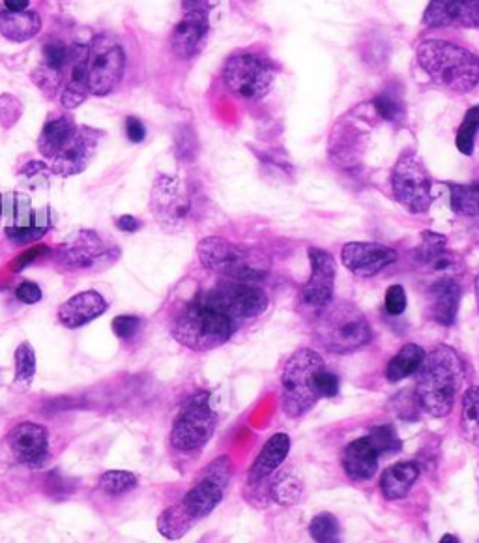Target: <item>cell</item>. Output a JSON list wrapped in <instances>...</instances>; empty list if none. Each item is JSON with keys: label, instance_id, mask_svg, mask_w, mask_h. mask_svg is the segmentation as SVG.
I'll use <instances>...</instances> for the list:
<instances>
[{"label": "cell", "instance_id": "cell-1", "mask_svg": "<svg viewBox=\"0 0 479 543\" xmlns=\"http://www.w3.org/2000/svg\"><path fill=\"white\" fill-rule=\"evenodd\" d=\"M465 379V366L459 354L448 345H440L435 351L425 356L418 381H416V399L420 409L435 416L444 418L453 411L457 392Z\"/></svg>", "mask_w": 479, "mask_h": 543}, {"label": "cell", "instance_id": "cell-2", "mask_svg": "<svg viewBox=\"0 0 479 543\" xmlns=\"http://www.w3.org/2000/svg\"><path fill=\"white\" fill-rule=\"evenodd\" d=\"M418 62L436 85L455 94H466L479 83V59L461 45L427 40L418 47Z\"/></svg>", "mask_w": 479, "mask_h": 543}, {"label": "cell", "instance_id": "cell-3", "mask_svg": "<svg viewBox=\"0 0 479 543\" xmlns=\"http://www.w3.org/2000/svg\"><path fill=\"white\" fill-rule=\"evenodd\" d=\"M315 338L330 353L350 354L365 347L373 332L367 317L354 304L332 300L317 313Z\"/></svg>", "mask_w": 479, "mask_h": 543}, {"label": "cell", "instance_id": "cell-4", "mask_svg": "<svg viewBox=\"0 0 479 543\" xmlns=\"http://www.w3.org/2000/svg\"><path fill=\"white\" fill-rule=\"evenodd\" d=\"M197 255L206 270L225 279L257 283L270 272V259L264 253L234 244L221 236L201 240Z\"/></svg>", "mask_w": 479, "mask_h": 543}, {"label": "cell", "instance_id": "cell-5", "mask_svg": "<svg viewBox=\"0 0 479 543\" xmlns=\"http://www.w3.org/2000/svg\"><path fill=\"white\" fill-rule=\"evenodd\" d=\"M173 336L189 351L206 353L218 349L231 339L233 321L218 309L212 308L201 294L176 317Z\"/></svg>", "mask_w": 479, "mask_h": 543}, {"label": "cell", "instance_id": "cell-6", "mask_svg": "<svg viewBox=\"0 0 479 543\" xmlns=\"http://www.w3.org/2000/svg\"><path fill=\"white\" fill-rule=\"evenodd\" d=\"M326 369L322 356L311 349H298L287 360L281 375V403L291 418H300L319 403V375Z\"/></svg>", "mask_w": 479, "mask_h": 543}, {"label": "cell", "instance_id": "cell-7", "mask_svg": "<svg viewBox=\"0 0 479 543\" xmlns=\"http://www.w3.org/2000/svg\"><path fill=\"white\" fill-rule=\"evenodd\" d=\"M218 426V414L208 392H197L180 409L171 429V446L176 452L193 454L204 448Z\"/></svg>", "mask_w": 479, "mask_h": 543}, {"label": "cell", "instance_id": "cell-8", "mask_svg": "<svg viewBox=\"0 0 479 543\" xmlns=\"http://www.w3.org/2000/svg\"><path fill=\"white\" fill-rule=\"evenodd\" d=\"M433 178L425 163L414 152L399 156L392 169V191L395 201L412 214H425L433 203Z\"/></svg>", "mask_w": 479, "mask_h": 543}, {"label": "cell", "instance_id": "cell-9", "mask_svg": "<svg viewBox=\"0 0 479 543\" xmlns=\"http://www.w3.org/2000/svg\"><path fill=\"white\" fill-rule=\"evenodd\" d=\"M126 68L122 45L113 36L100 34L88 44L87 75L90 96H107L117 89Z\"/></svg>", "mask_w": 479, "mask_h": 543}, {"label": "cell", "instance_id": "cell-10", "mask_svg": "<svg viewBox=\"0 0 479 543\" xmlns=\"http://www.w3.org/2000/svg\"><path fill=\"white\" fill-rule=\"evenodd\" d=\"M150 210L161 229L178 233L188 227L195 214L193 197L182 180L175 177L156 178L150 191Z\"/></svg>", "mask_w": 479, "mask_h": 543}, {"label": "cell", "instance_id": "cell-11", "mask_svg": "<svg viewBox=\"0 0 479 543\" xmlns=\"http://www.w3.org/2000/svg\"><path fill=\"white\" fill-rule=\"evenodd\" d=\"M223 83L244 100H261L274 83V66L253 53H238L223 68Z\"/></svg>", "mask_w": 479, "mask_h": 543}, {"label": "cell", "instance_id": "cell-12", "mask_svg": "<svg viewBox=\"0 0 479 543\" xmlns=\"http://www.w3.org/2000/svg\"><path fill=\"white\" fill-rule=\"evenodd\" d=\"M203 298L231 321L255 319L268 308V296L261 287L234 279L221 281L212 291L204 293Z\"/></svg>", "mask_w": 479, "mask_h": 543}, {"label": "cell", "instance_id": "cell-13", "mask_svg": "<svg viewBox=\"0 0 479 543\" xmlns=\"http://www.w3.org/2000/svg\"><path fill=\"white\" fill-rule=\"evenodd\" d=\"M117 259V248H109L102 236L90 229L75 231L57 250V263L66 270H103Z\"/></svg>", "mask_w": 479, "mask_h": 543}, {"label": "cell", "instance_id": "cell-14", "mask_svg": "<svg viewBox=\"0 0 479 543\" xmlns=\"http://www.w3.org/2000/svg\"><path fill=\"white\" fill-rule=\"evenodd\" d=\"M231 469L233 465L229 457H218L206 467L203 478L186 493L180 504L195 521H201L218 508L223 500V491L231 480Z\"/></svg>", "mask_w": 479, "mask_h": 543}, {"label": "cell", "instance_id": "cell-15", "mask_svg": "<svg viewBox=\"0 0 479 543\" xmlns=\"http://www.w3.org/2000/svg\"><path fill=\"white\" fill-rule=\"evenodd\" d=\"M6 442L15 461L27 469H42L49 459V431L36 422L12 427Z\"/></svg>", "mask_w": 479, "mask_h": 543}, {"label": "cell", "instance_id": "cell-16", "mask_svg": "<svg viewBox=\"0 0 479 543\" xmlns=\"http://www.w3.org/2000/svg\"><path fill=\"white\" fill-rule=\"evenodd\" d=\"M309 263H311V278L305 283L302 291V300L309 308L320 309L332 302L334 298L335 265L334 255L320 248L309 250Z\"/></svg>", "mask_w": 479, "mask_h": 543}, {"label": "cell", "instance_id": "cell-17", "mask_svg": "<svg viewBox=\"0 0 479 543\" xmlns=\"http://www.w3.org/2000/svg\"><path fill=\"white\" fill-rule=\"evenodd\" d=\"M397 251L377 242H349L341 250V261L358 278H373L397 261Z\"/></svg>", "mask_w": 479, "mask_h": 543}, {"label": "cell", "instance_id": "cell-18", "mask_svg": "<svg viewBox=\"0 0 479 543\" xmlns=\"http://www.w3.org/2000/svg\"><path fill=\"white\" fill-rule=\"evenodd\" d=\"M102 133L90 128H81L75 133L66 148L51 160V171L60 177H73L87 169L88 162L98 147Z\"/></svg>", "mask_w": 479, "mask_h": 543}, {"label": "cell", "instance_id": "cell-19", "mask_svg": "<svg viewBox=\"0 0 479 543\" xmlns=\"http://www.w3.org/2000/svg\"><path fill=\"white\" fill-rule=\"evenodd\" d=\"M87 44H73L70 47V59L62 70V90L59 100L64 107L75 109L90 96L87 75Z\"/></svg>", "mask_w": 479, "mask_h": 543}, {"label": "cell", "instance_id": "cell-20", "mask_svg": "<svg viewBox=\"0 0 479 543\" xmlns=\"http://www.w3.org/2000/svg\"><path fill=\"white\" fill-rule=\"evenodd\" d=\"M210 30L208 12L204 10H184V17L176 25L171 36V47L176 57L191 59L203 49Z\"/></svg>", "mask_w": 479, "mask_h": 543}, {"label": "cell", "instance_id": "cell-21", "mask_svg": "<svg viewBox=\"0 0 479 543\" xmlns=\"http://www.w3.org/2000/svg\"><path fill=\"white\" fill-rule=\"evenodd\" d=\"M461 304V285L451 276L435 281L427 291V311L435 323L451 326L457 321Z\"/></svg>", "mask_w": 479, "mask_h": 543}, {"label": "cell", "instance_id": "cell-22", "mask_svg": "<svg viewBox=\"0 0 479 543\" xmlns=\"http://www.w3.org/2000/svg\"><path fill=\"white\" fill-rule=\"evenodd\" d=\"M109 308L102 294L85 291L68 298L59 309V321L66 328H79L98 319Z\"/></svg>", "mask_w": 479, "mask_h": 543}, {"label": "cell", "instance_id": "cell-23", "mask_svg": "<svg viewBox=\"0 0 479 543\" xmlns=\"http://www.w3.org/2000/svg\"><path fill=\"white\" fill-rule=\"evenodd\" d=\"M378 454L375 444L369 441L365 435L358 441L350 442L343 452V469L347 472L350 480L365 482L375 476L378 469Z\"/></svg>", "mask_w": 479, "mask_h": 543}, {"label": "cell", "instance_id": "cell-24", "mask_svg": "<svg viewBox=\"0 0 479 543\" xmlns=\"http://www.w3.org/2000/svg\"><path fill=\"white\" fill-rule=\"evenodd\" d=\"M446 242H448L446 236L431 233V231L423 233L420 246L416 248V261L420 265L433 268L436 272H444V274L457 272L461 259L448 250Z\"/></svg>", "mask_w": 479, "mask_h": 543}, {"label": "cell", "instance_id": "cell-25", "mask_svg": "<svg viewBox=\"0 0 479 543\" xmlns=\"http://www.w3.org/2000/svg\"><path fill=\"white\" fill-rule=\"evenodd\" d=\"M291 450V439L287 433H276L270 437V441L264 444L261 454L257 455L253 467L249 470V482L259 484L268 476H272L287 459Z\"/></svg>", "mask_w": 479, "mask_h": 543}, {"label": "cell", "instance_id": "cell-26", "mask_svg": "<svg viewBox=\"0 0 479 543\" xmlns=\"http://www.w3.org/2000/svg\"><path fill=\"white\" fill-rule=\"evenodd\" d=\"M77 130H79V126L75 124V120L70 115L49 118L42 128L40 137H38V148H40L42 156L51 162L72 141Z\"/></svg>", "mask_w": 479, "mask_h": 543}, {"label": "cell", "instance_id": "cell-27", "mask_svg": "<svg viewBox=\"0 0 479 543\" xmlns=\"http://www.w3.org/2000/svg\"><path fill=\"white\" fill-rule=\"evenodd\" d=\"M363 154V133L352 126H335L330 139V158L335 165L350 169L360 162Z\"/></svg>", "mask_w": 479, "mask_h": 543}, {"label": "cell", "instance_id": "cell-28", "mask_svg": "<svg viewBox=\"0 0 479 543\" xmlns=\"http://www.w3.org/2000/svg\"><path fill=\"white\" fill-rule=\"evenodd\" d=\"M418 476H420V467L412 461L388 467L382 472V478H380V491L384 499H403L412 489V485L416 484Z\"/></svg>", "mask_w": 479, "mask_h": 543}, {"label": "cell", "instance_id": "cell-29", "mask_svg": "<svg viewBox=\"0 0 479 543\" xmlns=\"http://www.w3.org/2000/svg\"><path fill=\"white\" fill-rule=\"evenodd\" d=\"M42 29V19L36 12H0V34L15 42L23 44L32 40Z\"/></svg>", "mask_w": 479, "mask_h": 543}, {"label": "cell", "instance_id": "cell-30", "mask_svg": "<svg viewBox=\"0 0 479 543\" xmlns=\"http://www.w3.org/2000/svg\"><path fill=\"white\" fill-rule=\"evenodd\" d=\"M423 25L429 29L466 27L465 12L455 0H431L423 14Z\"/></svg>", "mask_w": 479, "mask_h": 543}, {"label": "cell", "instance_id": "cell-31", "mask_svg": "<svg viewBox=\"0 0 479 543\" xmlns=\"http://www.w3.org/2000/svg\"><path fill=\"white\" fill-rule=\"evenodd\" d=\"M427 353L423 347L416 343H407L399 353L393 356L386 369V377L390 382H399L407 377H412L420 371L421 364L425 360Z\"/></svg>", "mask_w": 479, "mask_h": 543}, {"label": "cell", "instance_id": "cell-32", "mask_svg": "<svg viewBox=\"0 0 479 543\" xmlns=\"http://www.w3.org/2000/svg\"><path fill=\"white\" fill-rule=\"evenodd\" d=\"M195 523L197 521L178 502L175 506L167 508L165 512H161L160 517H158V532L165 540L176 542V540L184 538Z\"/></svg>", "mask_w": 479, "mask_h": 543}, {"label": "cell", "instance_id": "cell-33", "mask_svg": "<svg viewBox=\"0 0 479 543\" xmlns=\"http://www.w3.org/2000/svg\"><path fill=\"white\" fill-rule=\"evenodd\" d=\"M304 485L294 470H283L270 485V497L281 506H292L302 499Z\"/></svg>", "mask_w": 479, "mask_h": 543}, {"label": "cell", "instance_id": "cell-34", "mask_svg": "<svg viewBox=\"0 0 479 543\" xmlns=\"http://www.w3.org/2000/svg\"><path fill=\"white\" fill-rule=\"evenodd\" d=\"M451 208L461 216H479V182L470 184H448Z\"/></svg>", "mask_w": 479, "mask_h": 543}, {"label": "cell", "instance_id": "cell-35", "mask_svg": "<svg viewBox=\"0 0 479 543\" xmlns=\"http://www.w3.org/2000/svg\"><path fill=\"white\" fill-rule=\"evenodd\" d=\"M373 107L377 109L378 117L392 124H401L407 115L403 94L397 92V89L382 90L373 100Z\"/></svg>", "mask_w": 479, "mask_h": 543}, {"label": "cell", "instance_id": "cell-36", "mask_svg": "<svg viewBox=\"0 0 479 543\" xmlns=\"http://www.w3.org/2000/svg\"><path fill=\"white\" fill-rule=\"evenodd\" d=\"M461 426L466 439L479 446V386H472L465 392Z\"/></svg>", "mask_w": 479, "mask_h": 543}, {"label": "cell", "instance_id": "cell-37", "mask_svg": "<svg viewBox=\"0 0 479 543\" xmlns=\"http://www.w3.org/2000/svg\"><path fill=\"white\" fill-rule=\"evenodd\" d=\"M137 485H139V478L128 470H109L100 476V482H98L100 491L113 497L128 495L133 489H137Z\"/></svg>", "mask_w": 479, "mask_h": 543}, {"label": "cell", "instance_id": "cell-38", "mask_svg": "<svg viewBox=\"0 0 479 543\" xmlns=\"http://www.w3.org/2000/svg\"><path fill=\"white\" fill-rule=\"evenodd\" d=\"M309 534L317 543H341V525L335 515L322 512L309 523Z\"/></svg>", "mask_w": 479, "mask_h": 543}, {"label": "cell", "instance_id": "cell-39", "mask_svg": "<svg viewBox=\"0 0 479 543\" xmlns=\"http://www.w3.org/2000/svg\"><path fill=\"white\" fill-rule=\"evenodd\" d=\"M479 133V105L472 107L468 113H466L459 130H457V137H455V145L457 148L465 154L470 156L474 152L476 147V135Z\"/></svg>", "mask_w": 479, "mask_h": 543}, {"label": "cell", "instance_id": "cell-40", "mask_svg": "<svg viewBox=\"0 0 479 543\" xmlns=\"http://www.w3.org/2000/svg\"><path fill=\"white\" fill-rule=\"evenodd\" d=\"M15 381L29 386L36 375V353L30 343H21L14 354Z\"/></svg>", "mask_w": 479, "mask_h": 543}, {"label": "cell", "instance_id": "cell-41", "mask_svg": "<svg viewBox=\"0 0 479 543\" xmlns=\"http://www.w3.org/2000/svg\"><path fill=\"white\" fill-rule=\"evenodd\" d=\"M175 150L176 158L180 162H193L199 156V139H197V133L189 124H184V126H180L176 130Z\"/></svg>", "mask_w": 479, "mask_h": 543}, {"label": "cell", "instance_id": "cell-42", "mask_svg": "<svg viewBox=\"0 0 479 543\" xmlns=\"http://www.w3.org/2000/svg\"><path fill=\"white\" fill-rule=\"evenodd\" d=\"M369 441L375 444L380 455L397 454L403 450V442L392 426H377L369 431Z\"/></svg>", "mask_w": 479, "mask_h": 543}, {"label": "cell", "instance_id": "cell-43", "mask_svg": "<svg viewBox=\"0 0 479 543\" xmlns=\"http://www.w3.org/2000/svg\"><path fill=\"white\" fill-rule=\"evenodd\" d=\"M77 489V482L64 476L60 470H49L45 476V493L55 500H64L72 497Z\"/></svg>", "mask_w": 479, "mask_h": 543}, {"label": "cell", "instance_id": "cell-44", "mask_svg": "<svg viewBox=\"0 0 479 543\" xmlns=\"http://www.w3.org/2000/svg\"><path fill=\"white\" fill-rule=\"evenodd\" d=\"M70 59V47L60 42V40H53V42H47L44 45V66L45 70L49 72H55L62 77V70L66 68Z\"/></svg>", "mask_w": 479, "mask_h": 543}, {"label": "cell", "instance_id": "cell-45", "mask_svg": "<svg viewBox=\"0 0 479 543\" xmlns=\"http://www.w3.org/2000/svg\"><path fill=\"white\" fill-rule=\"evenodd\" d=\"M51 167L45 165V163L32 162L29 165L23 167V171L19 173L21 178H25V182L32 186V188H40V186H45L47 184V178L51 175Z\"/></svg>", "mask_w": 479, "mask_h": 543}, {"label": "cell", "instance_id": "cell-46", "mask_svg": "<svg viewBox=\"0 0 479 543\" xmlns=\"http://www.w3.org/2000/svg\"><path fill=\"white\" fill-rule=\"evenodd\" d=\"M21 117V103L14 96L4 94L0 96V124L10 128Z\"/></svg>", "mask_w": 479, "mask_h": 543}, {"label": "cell", "instance_id": "cell-47", "mask_svg": "<svg viewBox=\"0 0 479 543\" xmlns=\"http://www.w3.org/2000/svg\"><path fill=\"white\" fill-rule=\"evenodd\" d=\"M143 321L135 315H120L113 321V332L120 339H130L141 330Z\"/></svg>", "mask_w": 479, "mask_h": 543}, {"label": "cell", "instance_id": "cell-48", "mask_svg": "<svg viewBox=\"0 0 479 543\" xmlns=\"http://www.w3.org/2000/svg\"><path fill=\"white\" fill-rule=\"evenodd\" d=\"M384 306H386V311L393 317L403 315V311L407 309V293H405V289L401 285H392L388 289V293H386Z\"/></svg>", "mask_w": 479, "mask_h": 543}, {"label": "cell", "instance_id": "cell-49", "mask_svg": "<svg viewBox=\"0 0 479 543\" xmlns=\"http://www.w3.org/2000/svg\"><path fill=\"white\" fill-rule=\"evenodd\" d=\"M15 296H17L19 302H23L27 306H34V304H38L42 300V291L34 281H23L21 285H17Z\"/></svg>", "mask_w": 479, "mask_h": 543}, {"label": "cell", "instance_id": "cell-50", "mask_svg": "<svg viewBox=\"0 0 479 543\" xmlns=\"http://www.w3.org/2000/svg\"><path fill=\"white\" fill-rule=\"evenodd\" d=\"M320 397H335L339 394V377L328 367L319 375Z\"/></svg>", "mask_w": 479, "mask_h": 543}, {"label": "cell", "instance_id": "cell-51", "mask_svg": "<svg viewBox=\"0 0 479 543\" xmlns=\"http://www.w3.org/2000/svg\"><path fill=\"white\" fill-rule=\"evenodd\" d=\"M47 253H49V250H47L45 246H32L30 250L21 253L19 257H15V261L12 263V270H14V272H21V270H25L27 266L32 265L38 257L47 255Z\"/></svg>", "mask_w": 479, "mask_h": 543}, {"label": "cell", "instance_id": "cell-52", "mask_svg": "<svg viewBox=\"0 0 479 543\" xmlns=\"http://www.w3.org/2000/svg\"><path fill=\"white\" fill-rule=\"evenodd\" d=\"M466 15V27L476 29L479 27V0H455Z\"/></svg>", "mask_w": 479, "mask_h": 543}, {"label": "cell", "instance_id": "cell-53", "mask_svg": "<svg viewBox=\"0 0 479 543\" xmlns=\"http://www.w3.org/2000/svg\"><path fill=\"white\" fill-rule=\"evenodd\" d=\"M126 135L131 143H143L146 137L145 124L139 118H126Z\"/></svg>", "mask_w": 479, "mask_h": 543}, {"label": "cell", "instance_id": "cell-54", "mask_svg": "<svg viewBox=\"0 0 479 543\" xmlns=\"http://www.w3.org/2000/svg\"><path fill=\"white\" fill-rule=\"evenodd\" d=\"M115 223H117L118 231H122V233H137L143 227L141 220H137L135 216H130V214L120 216L115 220Z\"/></svg>", "mask_w": 479, "mask_h": 543}, {"label": "cell", "instance_id": "cell-55", "mask_svg": "<svg viewBox=\"0 0 479 543\" xmlns=\"http://www.w3.org/2000/svg\"><path fill=\"white\" fill-rule=\"evenodd\" d=\"M4 4H6V10L10 12H25L30 0H4Z\"/></svg>", "mask_w": 479, "mask_h": 543}, {"label": "cell", "instance_id": "cell-56", "mask_svg": "<svg viewBox=\"0 0 479 543\" xmlns=\"http://www.w3.org/2000/svg\"><path fill=\"white\" fill-rule=\"evenodd\" d=\"M184 10H204V12H208V0H184Z\"/></svg>", "mask_w": 479, "mask_h": 543}, {"label": "cell", "instance_id": "cell-57", "mask_svg": "<svg viewBox=\"0 0 479 543\" xmlns=\"http://www.w3.org/2000/svg\"><path fill=\"white\" fill-rule=\"evenodd\" d=\"M438 543H461V542H459V538H457V536H453V534H446V536H442V538H440V542Z\"/></svg>", "mask_w": 479, "mask_h": 543}, {"label": "cell", "instance_id": "cell-58", "mask_svg": "<svg viewBox=\"0 0 479 543\" xmlns=\"http://www.w3.org/2000/svg\"><path fill=\"white\" fill-rule=\"evenodd\" d=\"M476 298H478V309H479V276L476 279Z\"/></svg>", "mask_w": 479, "mask_h": 543}]
</instances>
